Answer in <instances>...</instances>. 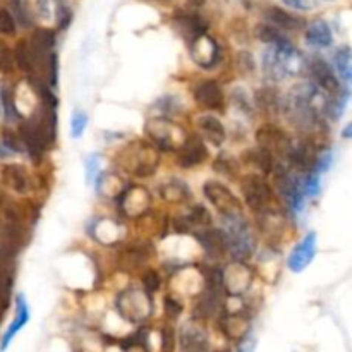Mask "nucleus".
<instances>
[{
    "mask_svg": "<svg viewBox=\"0 0 352 352\" xmlns=\"http://www.w3.org/2000/svg\"><path fill=\"white\" fill-rule=\"evenodd\" d=\"M263 67L268 78L280 81L285 76L299 74L305 67V60L301 54L285 40L282 43L270 45L263 55Z\"/></svg>",
    "mask_w": 352,
    "mask_h": 352,
    "instance_id": "nucleus-1",
    "label": "nucleus"
},
{
    "mask_svg": "<svg viewBox=\"0 0 352 352\" xmlns=\"http://www.w3.org/2000/svg\"><path fill=\"white\" fill-rule=\"evenodd\" d=\"M316 100H320V91L316 86L305 82L299 85L289 93V113L296 124L301 126H311L316 122V116H318V107H316Z\"/></svg>",
    "mask_w": 352,
    "mask_h": 352,
    "instance_id": "nucleus-2",
    "label": "nucleus"
},
{
    "mask_svg": "<svg viewBox=\"0 0 352 352\" xmlns=\"http://www.w3.org/2000/svg\"><path fill=\"white\" fill-rule=\"evenodd\" d=\"M226 230H223V239H226L227 251H230L234 258L237 260H244L253 253V236L244 222V217H232V219H226Z\"/></svg>",
    "mask_w": 352,
    "mask_h": 352,
    "instance_id": "nucleus-3",
    "label": "nucleus"
},
{
    "mask_svg": "<svg viewBox=\"0 0 352 352\" xmlns=\"http://www.w3.org/2000/svg\"><path fill=\"white\" fill-rule=\"evenodd\" d=\"M206 199L212 203L217 208V212L223 217V219H232V217L243 215L241 212V203L222 182L217 181H208L203 188Z\"/></svg>",
    "mask_w": 352,
    "mask_h": 352,
    "instance_id": "nucleus-4",
    "label": "nucleus"
},
{
    "mask_svg": "<svg viewBox=\"0 0 352 352\" xmlns=\"http://www.w3.org/2000/svg\"><path fill=\"white\" fill-rule=\"evenodd\" d=\"M144 131L160 150H172V148H177L179 144L186 141L181 127L175 126V124L172 126L167 120H150L144 126Z\"/></svg>",
    "mask_w": 352,
    "mask_h": 352,
    "instance_id": "nucleus-5",
    "label": "nucleus"
},
{
    "mask_svg": "<svg viewBox=\"0 0 352 352\" xmlns=\"http://www.w3.org/2000/svg\"><path fill=\"white\" fill-rule=\"evenodd\" d=\"M117 308H119L120 315L129 320V322H141L151 311L148 296L144 292L136 291V289H129V291L122 292L117 298Z\"/></svg>",
    "mask_w": 352,
    "mask_h": 352,
    "instance_id": "nucleus-6",
    "label": "nucleus"
},
{
    "mask_svg": "<svg viewBox=\"0 0 352 352\" xmlns=\"http://www.w3.org/2000/svg\"><path fill=\"white\" fill-rule=\"evenodd\" d=\"M244 199L253 210L267 208L272 199V189L260 175H246L241 182Z\"/></svg>",
    "mask_w": 352,
    "mask_h": 352,
    "instance_id": "nucleus-7",
    "label": "nucleus"
},
{
    "mask_svg": "<svg viewBox=\"0 0 352 352\" xmlns=\"http://www.w3.org/2000/svg\"><path fill=\"white\" fill-rule=\"evenodd\" d=\"M189 50H191L192 60L205 69H212L220 58L219 43L206 33L199 34L195 40L189 41Z\"/></svg>",
    "mask_w": 352,
    "mask_h": 352,
    "instance_id": "nucleus-8",
    "label": "nucleus"
},
{
    "mask_svg": "<svg viewBox=\"0 0 352 352\" xmlns=\"http://www.w3.org/2000/svg\"><path fill=\"white\" fill-rule=\"evenodd\" d=\"M316 253V234L311 232L298 244V246L292 250L291 256H289L287 265L292 272L299 274V272L305 270L309 263L313 261Z\"/></svg>",
    "mask_w": 352,
    "mask_h": 352,
    "instance_id": "nucleus-9",
    "label": "nucleus"
},
{
    "mask_svg": "<svg viewBox=\"0 0 352 352\" xmlns=\"http://www.w3.org/2000/svg\"><path fill=\"white\" fill-rule=\"evenodd\" d=\"M309 71L311 74L315 76L316 81L320 82L323 89H325L329 95L332 96H339L340 93V85H339V78L336 76L333 69L327 64L323 58L315 57L311 62H309Z\"/></svg>",
    "mask_w": 352,
    "mask_h": 352,
    "instance_id": "nucleus-10",
    "label": "nucleus"
},
{
    "mask_svg": "<svg viewBox=\"0 0 352 352\" xmlns=\"http://www.w3.org/2000/svg\"><path fill=\"white\" fill-rule=\"evenodd\" d=\"M206 155H208V151H206L205 143L198 136L186 138L181 151H179V165L184 168L195 167V165H199L205 160Z\"/></svg>",
    "mask_w": 352,
    "mask_h": 352,
    "instance_id": "nucleus-11",
    "label": "nucleus"
},
{
    "mask_svg": "<svg viewBox=\"0 0 352 352\" xmlns=\"http://www.w3.org/2000/svg\"><path fill=\"white\" fill-rule=\"evenodd\" d=\"M195 98L199 105L206 107L210 110H220L223 107V91L219 86V82L212 81H203L196 86L195 89Z\"/></svg>",
    "mask_w": 352,
    "mask_h": 352,
    "instance_id": "nucleus-12",
    "label": "nucleus"
},
{
    "mask_svg": "<svg viewBox=\"0 0 352 352\" xmlns=\"http://www.w3.org/2000/svg\"><path fill=\"white\" fill-rule=\"evenodd\" d=\"M174 26L186 40L192 41L196 36L205 33L206 30V23L198 16V14H191V12H182L177 14L174 17Z\"/></svg>",
    "mask_w": 352,
    "mask_h": 352,
    "instance_id": "nucleus-13",
    "label": "nucleus"
},
{
    "mask_svg": "<svg viewBox=\"0 0 352 352\" xmlns=\"http://www.w3.org/2000/svg\"><path fill=\"white\" fill-rule=\"evenodd\" d=\"M196 237H198L199 244H201L203 250L210 258L220 260V258L226 256L227 246L222 230H201Z\"/></svg>",
    "mask_w": 352,
    "mask_h": 352,
    "instance_id": "nucleus-14",
    "label": "nucleus"
},
{
    "mask_svg": "<svg viewBox=\"0 0 352 352\" xmlns=\"http://www.w3.org/2000/svg\"><path fill=\"white\" fill-rule=\"evenodd\" d=\"M306 41L315 48H327L332 45L333 34L329 23L323 19H315L306 31Z\"/></svg>",
    "mask_w": 352,
    "mask_h": 352,
    "instance_id": "nucleus-15",
    "label": "nucleus"
},
{
    "mask_svg": "<svg viewBox=\"0 0 352 352\" xmlns=\"http://www.w3.org/2000/svg\"><path fill=\"white\" fill-rule=\"evenodd\" d=\"M265 17L270 21V24H274V28H280V30H299V28L305 26V21L301 17L275 6L268 7Z\"/></svg>",
    "mask_w": 352,
    "mask_h": 352,
    "instance_id": "nucleus-16",
    "label": "nucleus"
},
{
    "mask_svg": "<svg viewBox=\"0 0 352 352\" xmlns=\"http://www.w3.org/2000/svg\"><path fill=\"white\" fill-rule=\"evenodd\" d=\"M181 344L184 352H206L208 349L205 332L196 325H186L182 329Z\"/></svg>",
    "mask_w": 352,
    "mask_h": 352,
    "instance_id": "nucleus-17",
    "label": "nucleus"
},
{
    "mask_svg": "<svg viewBox=\"0 0 352 352\" xmlns=\"http://www.w3.org/2000/svg\"><path fill=\"white\" fill-rule=\"evenodd\" d=\"M2 179L7 188L14 189L16 192H26L30 188V179H28L26 170L21 165H6L2 168Z\"/></svg>",
    "mask_w": 352,
    "mask_h": 352,
    "instance_id": "nucleus-18",
    "label": "nucleus"
},
{
    "mask_svg": "<svg viewBox=\"0 0 352 352\" xmlns=\"http://www.w3.org/2000/svg\"><path fill=\"white\" fill-rule=\"evenodd\" d=\"M251 282V272L250 268L244 267L243 263H232L230 268L227 270V289L234 292V294H239L244 289L250 285Z\"/></svg>",
    "mask_w": 352,
    "mask_h": 352,
    "instance_id": "nucleus-19",
    "label": "nucleus"
},
{
    "mask_svg": "<svg viewBox=\"0 0 352 352\" xmlns=\"http://www.w3.org/2000/svg\"><path fill=\"white\" fill-rule=\"evenodd\" d=\"M28 320H30L28 306H26V302H24L23 296H19V298H17V302H16V318H14V322L10 323L9 329H7L6 336H3V339H2V346H0V349L2 351L7 349V346L10 344V340H12L14 336H16V333L19 332L24 325H26Z\"/></svg>",
    "mask_w": 352,
    "mask_h": 352,
    "instance_id": "nucleus-20",
    "label": "nucleus"
},
{
    "mask_svg": "<svg viewBox=\"0 0 352 352\" xmlns=\"http://www.w3.org/2000/svg\"><path fill=\"white\" fill-rule=\"evenodd\" d=\"M198 126L201 129V133L212 141L213 144H222L226 141L227 133H226V127L223 124L220 122L217 117L213 116H201L198 119Z\"/></svg>",
    "mask_w": 352,
    "mask_h": 352,
    "instance_id": "nucleus-21",
    "label": "nucleus"
},
{
    "mask_svg": "<svg viewBox=\"0 0 352 352\" xmlns=\"http://www.w3.org/2000/svg\"><path fill=\"white\" fill-rule=\"evenodd\" d=\"M12 254L0 250V301L6 302L12 285Z\"/></svg>",
    "mask_w": 352,
    "mask_h": 352,
    "instance_id": "nucleus-22",
    "label": "nucleus"
},
{
    "mask_svg": "<svg viewBox=\"0 0 352 352\" xmlns=\"http://www.w3.org/2000/svg\"><path fill=\"white\" fill-rule=\"evenodd\" d=\"M14 58H16L17 65H19L23 71L31 72L34 67V58H33V52H31L30 41H19L16 45V50H14Z\"/></svg>",
    "mask_w": 352,
    "mask_h": 352,
    "instance_id": "nucleus-23",
    "label": "nucleus"
},
{
    "mask_svg": "<svg viewBox=\"0 0 352 352\" xmlns=\"http://www.w3.org/2000/svg\"><path fill=\"white\" fill-rule=\"evenodd\" d=\"M336 65H337V71H339L340 78H342L346 82H349L352 78V60H351V48L349 47H342L337 50Z\"/></svg>",
    "mask_w": 352,
    "mask_h": 352,
    "instance_id": "nucleus-24",
    "label": "nucleus"
},
{
    "mask_svg": "<svg viewBox=\"0 0 352 352\" xmlns=\"http://www.w3.org/2000/svg\"><path fill=\"white\" fill-rule=\"evenodd\" d=\"M222 329L227 333V337L239 339V337L244 336V330H246V320H243V316L230 315L222 322Z\"/></svg>",
    "mask_w": 352,
    "mask_h": 352,
    "instance_id": "nucleus-25",
    "label": "nucleus"
},
{
    "mask_svg": "<svg viewBox=\"0 0 352 352\" xmlns=\"http://www.w3.org/2000/svg\"><path fill=\"white\" fill-rule=\"evenodd\" d=\"M162 195L168 201H181L189 196V188L181 181H170L162 188Z\"/></svg>",
    "mask_w": 352,
    "mask_h": 352,
    "instance_id": "nucleus-26",
    "label": "nucleus"
},
{
    "mask_svg": "<svg viewBox=\"0 0 352 352\" xmlns=\"http://www.w3.org/2000/svg\"><path fill=\"white\" fill-rule=\"evenodd\" d=\"M256 34L261 41L270 45H277V43H282V41H285L284 34H282L277 28L270 26V24H260L256 30Z\"/></svg>",
    "mask_w": 352,
    "mask_h": 352,
    "instance_id": "nucleus-27",
    "label": "nucleus"
},
{
    "mask_svg": "<svg viewBox=\"0 0 352 352\" xmlns=\"http://www.w3.org/2000/svg\"><path fill=\"white\" fill-rule=\"evenodd\" d=\"M0 98H2V107H3V112H6L7 120L12 122V120L19 119V112H17L12 96H10V91H7V88H2V91H0Z\"/></svg>",
    "mask_w": 352,
    "mask_h": 352,
    "instance_id": "nucleus-28",
    "label": "nucleus"
},
{
    "mask_svg": "<svg viewBox=\"0 0 352 352\" xmlns=\"http://www.w3.org/2000/svg\"><path fill=\"white\" fill-rule=\"evenodd\" d=\"M0 33L7 36L16 33V19L9 9H0Z\"/></svg>",
    "mask_w": 352,
    "mask_h": 352,
    "instance_id": "nucleus-29",
    "label": "nucleus"
},
{
    "mask_svg": "<svg viewBox=\"0 0 352 352\" xmlns=\"http://www.w3.org/2000/svg\"><path fill=\"white\" fill-rule=\"evenodd\" d=\"M86 126H88V116H86L82 110H76L74 116H72V122H71L72 138H81L82 133H85Z\"/></svg>",
    "mask_w": 352,
    "mask_h": 352,
    "instance_id": "nucleus-30",
    "label": "nucleus"
},
{
    "mask_svg": "<svg viewBox=\"0 0 352 352\" xmlns=\"http://www.w3.org/2000/svg\"><path fill=\"white\" fill-rule=\"evenodd\" d=\"M10 3H12V9L17 14V17H19L21 24L23 26H31L33 19H31L30 9H28V0H10Z\"/></svg>",
    "mask_w": 352,
    "mask_h": 352,
    "instance_id": "nucleus-31",
    "label": "nucleus"
},
{
    "mask_svg": "<svg viewBox=\"0 0 352 352\" xmlns=\"http://www.w3.org/2000/svg\"><path fill=\"white\" fill-rule=\"evenodd\" d=\"M141 282H143V287L146 292H157L158 287H160V277L155 270L144 272V275L141 277Z\"/></svg>",
    "mask_w": 352,
    "mask_h": 352,
    "instance_id": "nucleus-32",
    "label": "nucleus"
},
{
    "mask_svg": "<svg viewBox=\"0 0 352 352\" xmlns=\"http://www.w3.org/2000/svg\"><path fill=\"white\" fill-rule=\"evenodd\" d=\"M71 7L65 3V0H58L57 2V23L58 28H67V24L71 23Z\"/></svg>",
    "mask_w": 352,
    "mask_h": 352,
    "instance_id": "nucleus-33",
    "label": "nucleus"
},
{
    "mask_svg": "<svg viewBox=\"0 0 352 352\" xmlns=\"http://www.w3.org/2000/svg\"><path fill=\"white\" fill-rule=\"evenodd\" d=\"M98 170H100V157L98 155H91V157L86 160V175H88V184L89 182H95L98 179Z\"/></svg>",
    "mask_w": 352,
    "mask_h": 352,
    "instance_id": "nucleus-34",
    "label": "nucleus"
},
{
    "mask_svg": "<svg viewBox=\"0 0 352 352\" xmlns=\"http://www.w3.org/2000/svg\"><path fill=\"white\" fill-rule=\"evenodd\" d=\"M12 62H14L12 52L9 50V47H7L6 43L0 41V71H10Z\"/></svg>",
    "mask_w": 352,
    "mask_h": 352,
    "instance_id": "nucleus-35",
    "label": "nucleus"
},
{
    "mask_svg": "<svg viewBox=\"0 0 352 352\" xmlns=\"http://www.w3.org/2000/svg\"><path fill=\"white\" fill-rule=\"evenodd\" d=\"M165 313H167L168 318H177L182 313V305L179 301H175V299L167 298L165 299Z\"/></svg>",
    "mask_w": 352,
    "mask_h": 352,
    "instance_id": "nucleus-36",
    "label": "nucleus"
},
{
    "mask_svg": "<svg viewBox=\"0 0 352 352\" xmlns=\"http://www.w3.org/2000/svg\"><path fill=\"white\" fill-rule=\"evenodd\" d=\"M3 141H6V146L9 148V150H14V151H23V141H21V138H17L14 133H3Z\"/></svg>",
    "mask_w": 352,
    "mask_h": 352,
    "instance_id": "nucleus-37",
    "label": "nucleus"
},
{
    "mask_svg": "<svg viewBox=\"0 0 352 352\" xmlns=\"http://www.w3.org/2000/svg\"><path fill=\"white\" fill-rule=\"evenodd\" d=\"M282 2L298 10H309L316 6V0H282Z\"/></svg>",
    "mask_w": 352,
    "mask_h": 352,
    "instance_id": "nucleus-38",
    "label": "nucleus"
},
{
    "mask_svg": "<svg viewBox=\"0 0 352 352\" xmlns=\"http://www.w3.org/2000/svg\"><path fill=\"white\" fill-rule=\"evenodd\" d=\"M162 347H164V352H172L174 349V332L170 329H165L162 332Z\"/></svg>",
    "mask_w": 352,
    "mask_h": 352,
    "instance_id": "nucleus-39",
    "label": "nucleus"
},
{
    "mask_svg": "<svg viewBox=\"0 0 352 352\" xmlns=\"http://www.w3.org/2000/svg\"><path fill=\"white\" fill-rule=\"evenodd\" d=\"M351 129H352V126L349 124V126L346 127V131H344V138H349V134H351Z\"/></svg>",
    "mask_w": 352,
    "mask_h": 352,
    "instance_id": "nucleus-40",
    "label": "nucleus"
},
{
    "mask_svg": "<svg viewBox=\"0 0 352 352\" xmlns=\"http://www.w3.org/2000/svg\"><path fill=\"white\" fill-rule=\"evenodd\" d=\"M2 201H3V198H2V195H0V205H2Z\"/></svg>",
    "mask_w": 352,
    "mask_h": 352,
    "instance_id": "nucleus-41",
    "label": "nucleus"
}]
</instances>
